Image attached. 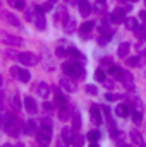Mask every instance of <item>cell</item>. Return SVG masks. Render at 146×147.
Returning a JSON list of instances; mask_svg holds the SVG:
<instances>
[{"label": "cell", "instance_id": "6da1fadb", "mask_svg": "<svg viewBox=\"0 0 146 147\" xmlns=\"http://www.w3.org/2000/svg\"><path fill=\"white\" fill-rule=\"evenodd\" d=\"M0 41L5 43L7 46H23L24 45L23 38L14 36V34H7V33H0Z\"/></svg>", "mask_w": 146, "mask_h": 147}, {"label": "cell", "instance_id": "7a4b0ae2", "mask_svg": "<svg viewBox=\"0 0 146 147\" xmlns=\"http://www.w3.org/2000/svg\"><path fill=\"white\" fill-rule=\"evenodd\" d=\"M17 60H19L23 65H28V67L38 63V57L35 53H31V51H23V53H19V55H17Z\"/></svg>", "mask_w": 146, "mask_h": 147}, {"label": "cell", "instance_id": "3957f363", "mask_svg": "<svg viewBox=\"0 0 146 147\" xmlns=\"http://www.w3.org/2000/svg\"><path fill=\"white\" fill-rule=\"evenodd\" d=\"M36 139L40 146H48L50 140H52V128H46V127L40 128L36 132Z\"/></svg>", "mask_w": 146, "mask_h": 147}, {"label": "cell", "instance_id": "277c9868", "mask_svg": "<svg viewBox=\"0 0 146 147\" xmlns=\"http://www.w3.org/2000/svg\"><path fill=\"white\" fill-rule=\"evenodd\" d=\"M110 19H112V22H115V24H122V22L126 21V9H122V7L113 9L112 14H110Z\"/></svg>", "mask_w": 146, "mask_h": 147}, {"label": "cell", "instance_id": "5b68a950", "mask_svg": "<svg viewBox=\"0 0 146 147\" xmlns=\"http://www.w3.org/2000/svg\"><path fill=\"white\" fill-rule=\"evenodd\" d=\"M59 86L65 91V92H74L77 87H76V84L72 82V79H69V77H62L60 79V82H59Z\"/></svg>", "mask_w": 146, "mask_h": 147}, {"label": "cell", "instance_id": "8992f818", "mask_svg": "<svg viewBox=\"0 0 146 147\" xmlns=\"http://www.w3.org/2000/svg\"><path fill=\"white\" fill-rule=\"evenodd\" d=\"M89 115H91V121L95 123V125H102V115H100V108L96 106V105H91L89 106Z\"/></svg>", "mask_w": 146, "mask_h": 147}, {"label": "cell", "instance_id": "52a82bcc", "mask_svg": "<svg viewBox=\"0 0 146 147\" xmlns=\"http://www.w3.org/2000/svg\"><path fill=\"white\" fill-rule=\"evenodd\" d=\"M77 7H79V12H81V16L83 17H88L91 12H93V9H91V5H89V2L88 0H77Z\"/></svg>", "mask_w": 146, "mask_h": 147}, {"label": "cell", "instance_id": "ba28073f", "mask_svg": "<svg viewBox=\"0 0 146 147\" xmlns=\"http://www.w3.org/2000/svg\"><path fill=\"white\" fill-rule=\"evenodd\" d=\"M24 108H26V111H28L29 115H35V113H36V110H38L36 101H35L33 98L26 96V98H24Z\"/></svg>", "mask_w": 146, "mask_h": 147}, {"label": "cell", "instance_id": "9c48e42d", "mask_svg": "<svg viewBox=\"0 0 146 147\" xmlns=\"http://www.w3.org/2000/svg\"><path fill=\"white\" fill-rule=\"evenodd\" d=\"M84 69H83V65L81 63H76L74 62V70H72V79H76V80H83L84 79Z\"/></svg>", "mask_w": 146, "mask_h": 147}, {"label": "cell", "instance_id": "30bf717a", "mask_svg": "<svg viewBox=\"0 0 146 147\" xmlns=\"http://www.w3.org/2000/svg\"><path fill=\"white\" fill-rule=\"evenodd\" d=\"M5 132L10 135V137H17L19 134H21V128H19V123H17V120L12 123V125H9V127H5Z\"/></svg>", "mask_w": 146, "mask_h": 147}, {"label": "cell", "instance_id": "8fae6325", "mask_svg": "<svg viewBox=\"0 0 146 147\" xmlns=\"http://www.w3.org/2000/svg\"><path fill=\"white\" fill-rule=\"evenodd\" d=\"M76 28H77V21L76 19H67L65 22H64V29H65V33H69V34H72L76 33Z\"/></svg>", "mask_w": 146, "mask_h": 147}, {"label": "cell", "instance_id": "7c38bea8", "mask_svg": "<svg viewBox=\"0 0 146 147\" xmlns=\"http://www.w3.org/2000/svg\"><path fill=\"white\" fill-rule=\"evenodd\" d=\"M93 26H95V24H93L91 21H88V22H84V24H83V26L79 28V33H81V38H84V39H86V38H88V33H91V29H93Z\"/></svg>", "mask_w": 146, "mask_h": 147}, {"label": "cell", "instance_id": "4fadbf2b", "mask_svg": "<svg viewBox=\"0 0 146 147\" xmlns=\"http://www.w3.org/2000/svg\"><path fill=\"white\" fill-rule=\"evenodd\" d=\"M3 19L9 22V24H12V26H16V28H19L21 26V21L14 16V14H10V12H3Z\"/></svg>", "mask_w": 146, "mask_h": 147}, {"label": "cell", "instance_id": "5bb4252c", "mask_svg": "<svg viewBox=\"0 0 146 147\" xmlns=\"http://www.w3.org/2000/svg\"><path fill=\"white\" fill-rule=\"evenodd\" d=\"M129 51H131V45H129V43H122V45L119 46V50H117V55H119L120 58H127Z\"/></svg>", "mask_w": 146, "mask_h": 147}, {"label": "cell", "instance_id": "9a60e30c", "mask_svg": "<svg viewBox=\"0 0 146 147\" xmlns=\"http://www.w3.org/2000/svg\"><path fill=\"white\" fill-rule=\"evenodd\" d=\"M38 94L46 99L48 94H50V86H48L46 82H40V84H38Z\"/></svg>", "mask_w": 146, "mask_h": 147}, {"label": "cell", "instance_id": "2e32d148", "mask_svg": "<svg viewBox=\"0 0 146 147\" xmlns=\"http://www.w3.org/2000/svg\"><path fill=\"white\" fill-rule=\"evenodd\" d=\"M71 115H72V111L69 110L65 105L60 106V111H59V118H60V121H67V120L71 118Z\"/></svg>", "mask_w": 146, "mask_h": 147}, {"label": "cell", "instance_id": "e0dca14e", "mask_svg": "<svg viewBox=\"0 0 146 147\" xmlns=\"http://www.w3.org/2000/svg\"><path fill=\"white\" fill-rule=\"evenodd\" d=\"M81 125H83V121H81V115H79V111L72 110V128L74 130H79Z\"/></svg>", "mask_w": 146, "mask_h": 147}, {"label": "cell", "instance_id": "ac0fdd59", "mask_svg": "<svg viewBox=\"0 0 146 147\" xmlns=\"http://www.w3.org/2000/svg\"><path fill=\"white\" fill-rule=\"evenodd\" d=\"M38 132V125L35 120H29L28 123H26V130H24V134H28V135H35Z\"/></svg>", "mask_w": 146, "mask_h": 147}, {"label": "cell", "instance_id": "d6986e66", "mask_svg": "<svg viewBox=\"0 0 146 147\" xmlns=\"http://www.w3.org/2000/svg\"><path fill=\"white\" fill-rule=\"evenodd\" d=\"M55 17L59 19V21H62V22H65L69 17H67V9L64 7V5H60L59 9H57V14H55Z\"/></svg>", "mask_w": 146, "mask_h": 147}, {"label": "cell", "instance_id": "ffe728a7", "mask_svg": "<svg viewBox=\"0 0 146 147\" xmlns=\"http://www.w3.org/2000/svg\"><path fill=\"white\" fill-rule=\"evenodd\" d=\"M120 82H124V86H126L127 89H131V84H132V74L122 72V75H120Z\"/></svg>", "mask_w": 146, "mask_h": 147}, {"label": "cell", "instance_id": "44dd1931", "mask_svg": "<svg viewBox=\"0 0 146 147\" xmlns=\"http://www.w3.org/2000/svg\"><path fill=\"white\" fill-rule=\"evenodd\" d=\"M72 128H69V127H65V128H62V134H60V139L62 140H65V142H71L72 140Z\"/></svg>", "mask_w": 146, "mask_h": 147}, {"label": "cell", "instance_id": "7402d4cb", "mask_svg": "<svg viewBox=\"0 0 146 147\" xmlns=\"http://www.w3.org/2000/svg\"><path fill=\"white\" fill-rule=\"evenodd\" d=\"M35 26H36L38 29H45L46 28V21H45L43 14H38L36 17H35Z\"/></svg>", "mask_w": 146, "mask_h": 147}, {"label": "cell", "instance_id": "603a6c76", "mask_svg": "<svg viewBox=\"0 0 146 147\" xmlns=\"http://www.w3.org/2000/svg\"><path fill=\"white\" fill-rule=\"evenodd\" d=\"M115 115L120 116V118H126V116L129 115V108H127L126 105H119V106L115 108Z\"/></svg>", "mask_w": 146, "mask_h": 147}, {"label": "cell", "instance_id": "cb8c5ba5", "mask_svg": "<svg viewBox=\"0 0 146 147\" xmlns=\"http://www.w3.org/2000/svg\"><path fill=\"white\" fill-rule=\"evenodd\" d=\"M17 79H19L21 82H29V79H31V74L28 72L26 69H19V74H17Z\"/></svg>", "mask_w": 146, "mask_h": 147}, {"label": "cell", "instance_id": "d4e9b609", "mask_svg": "<svg viewBox=\"0 0 146 147\" xmlns=\"http://www.w3.org/2000/svg\"><path fill=\"white\" fill-rule=\"evenodd\" d=\"M36 16H38V12H36V7H35V5H31V7H28V9H26V19H28V21H31V22H33Z\"/></svg>", "mask_w": 146, "mask_h": 147}, {"label": "cell", "instance_id": "484cf974", "mask_svg": "<svg viewBox=\"0 0 146 147\" xmlns=\"http://www.w3.org/2000/svg\"><path fill=\"white\" fill-rule=\"evenodd\" d=\"M134 31H136V36H138V39H141V41H143V39H146V22L143 24V26H138Z\"/></svg>", "mask_w": 146, "mask_h": 147}, {"label": "cell", "instance_id": "4316f807", "mask_svg": "<svg viewBox=\"0 0 146 147\" xmlns=\"http://www.w3.org/2000/svg\"><path fill=\"white\" fill-rule=\"evenodd\" d=\"M55 103H57L59 106H64V105L67 103L65 96H64V94H60V91H59V89H55Z\"/></svg>", "mask_w": 146, "mask_h": 147}, {"label": "cell", "instance_id": "83f0119b", "mask_svg": "<svg viewBox=\"0 0 146 147\" xmlns=\"http://www.w3.org/2000/svg\"><path fill=\"white\" fill-rule=\"evenodd\" d=\"M71 144H72L74 147H83V146H84V137H83V135H79V134H77V135H74L72 140H71Z\"/></svg>", "mask_w": 146, "mask_h": 147}, {"label": "cell", "instance_id": "f1b7e54d", "mask_svg": "<svg viewBox=\"0 0 146 147\" xmlns=\"http://www.w3.org/2000/svg\"><path fill=\"white\" fill-rule=\"evenodd\" d=\"M124 24L127 26V29H136V28H138V19H134V17H126Z\"/></svg>", "mask_w": 146, "mask_h": 147}, {"label": "cell", "instance_id": "f546056e", "mask_svg": "<svg viewBox=\"0 0 146 147\" xmlns=\"http://www.w3.org/2000/svg\"><path fill=\"white\" fill-rule=\"evenodd\" d=\"M129 135H131V140H132L136 146H141V144H143V139H141V135H139L136 130H131V134H129Z\"/></svg>", "mask_w": 146, "mask_h": 147}, {"label": "cell", "instance_id": "4dcf8cb0", "mask_svg": "<svg viewBox=\"0 0 146 147\" xmlns=\"http://www.w3.org/2000/svg\"><path fill=\"white\" fill-rule=\"evenodd\" d=\"M100 137H102V134H100L98 130H91V132L88 134V140H89V142H98Z\"/></svg>", "mask_w": 146, "mask_h": 147}, {"label": "cell", "instance_id": "1f68e13d", "mask_svg": "<svg viewBox=\"0 0 146 147\" xmlns=\"http://www.w3.org/2000/svg\"><path fill=\"white\" fill-rule=\"evenodd\" d=\"M9 105H10V106H12L16 111L21 110V103H19V98H17V94H16V96H12V99L9 101Z\"/></svg>", "mask_w": 146, "mask_h": 147}, {"label": "cell", "instance_id": "d6a6232c", "mask_svg": "<svg viewBox=\"0 0 146 147\" xmlns=\"http://www.w3.org/2000/svg\"><path fill=\"white\" fill-rule=\"evenodd\" d=\"M122 72H124V70H122V69H119V67H115V65H112V67H110V74H112L115 79H119V80H120Z\"/></svg>", "mask_w": 146, "mask_h": 147}, {"label": "cell", "instance_id": "836d02e7", "mask_svg": "<svg viewBox=\"0 0 146 147\" xmlns=\"http://www.w3.org/2000/svg\"><path fill=\"white\" fill-rule=\"evenodd\" d=\"M62 70H64V74H67V75H72V70H74V63H69V62H65V63H62Z\"/></svg>", "mask_w": 146, "mask_h": 147}, {"label": "cell", "instance_id": "e575fe53", "mask_svg": "<svg viewBox=\"0 0 146 147\" xmlns=\"http://www.w3.org/2000/svg\"><path fill=\"white\" fill-rule=\"evenodd\" d=\"M126 63H127L129 67H136V65H139V58H138V57H131V58L126 60Z\"/></svg>", "mask_w": 146, "mask_h": 147}, {"label": "cell", "instance_id": "d590c367", "mask_svg": "<svg viewBox=\"0 0 146 147\" xmlns=\"http://www.w3.org/2000/svg\"><path fill=\"white\" fill-rule=\"evenodd\" d=\"M95 79H96L98 82H105V72H103L102 69H98V70L95 72Z\"/></svg>", "mask_w": 146, "mask_h": 147}, {"label": "cell", "instance_id": "8d00e7d4", "mask_svg": "<svg viewBox=\"0 0 146 147\" xmlns=\"http://www.w3.org/2000/svg\"><path fill=\"white\" fill-rule=\"evenodd\" d=\"M86 92L91 94V96H95V94H98V89H96V86L89 84V86H86Z\"/></svg>", "mask_w": 146, "mask_h": 147}, {"label": "cell", "instance_id": "74e56055", "mask_svg": "<svg viewBox=\"0 0 146 147\" xmlns=\"http://www.w3.org/2000/svg\"><path fill=\"white\" fill-rule=\"evenodd\" d=\"M12 5H14L16 9H19V10H24V9H26L24 0H14V2H12Z\"/></svg>", "mask_w": 146, "mask_h": 147}, {"label": "cell", "instance_id": "f35d334b", "mask_svg": "<svg viewBox=\"0 0 146 147\" xmlns=\"http://www.w3.org/2000/svg\"><path fill=\"white\" fill-rule=\"evenodd\" d=\"M132 120H134L136 123H139V121H141V110H134V111H132Z\"/></svg>", "mask_w": 146, "mask_h": 147}, {"label": "cell", "instance_id": "ab89813d", "mask_svg": "<svg viewBox=\"0 0 146 147\" xmlns=\"http://www.w3.org/2000/svg\"><path fill=\"white\" fill-rule=\"evenodd\" d=\"M41 125H43V127H46V128H52V120L45 116V118L41 120Z\"/></svg>", "mask_w": 146, "mask_h": 147}, {"label": "cell", "instance_id": "60d3db41", "mask_svg": "<svg viewBox=\"0 0 146 147\" xmlns=\"http://www.w3.org/2000/svg\"><path fill=\"white\" fill-rule=\"evenodd\" d=\"M43 110L46 111V113H52V111H53V105H52V103H48V101H46V103H45V105H43Z\"/></svg>", "mask_w": 146, "mask_h": 147}, {"label": "cell", "instance_id": "b9f144b4", "mask_svg": "<svg viewBox=\"0 0 146 147\" xmlns=\"http://www.w3.org/2000/svg\"><path fill=\"white\" fill-rule=\"evenodd\" d=\"M65 55H67V50L65 48H57V57H62L64 58Z\"/></svg>", "mask_w": 146, "mask_h": 147}, {"label": "cell", "instance_id": "7bdbcfd3", "mask_svg": "<svg viewBox=\"0 0 146 147\" xmlns=\"http://www.w3.org/2000/svg\"><path fill=\"white\" fill-rule=\"evenodd\" d=\"M17 74H19V67H10V75L14 79H17Z\"/></svg>", "mask_w": 146, "mask_h": 147}, {"label": "cell", "instance_id": "ee69618b", "mask_svg": "<svg viewBox=\"0 0 146 147\" xmlns=\"http://www.w3.org/2000/svg\"><path fill=\"white\" fill-rule=\"evenodd\" d=\"M108 39H110V36H108V34H107L105 38H103V36H102V38H98V45H100V46H103V45H105V43H107Z\"/></svg>", "mask_w": 146, "mask_h": 147}, {"label": "cell", "instance_id": "f6af8a7d", "mask_svg": "<svg viewBox=\"0 0 146 147\" xmlns=\"http://www.w3.org/2000/svg\"><path fill=\"white\" fill-rule=\"evenodd\" d=\"M52 9H53V3H52V2H48V3H45V5H43V10H45V12L52 10Z\"/></svg>", "mask_w": 146, "mask_h": 147}, {"label": "cell", "instance_id": "bcb514c9", "mask_svg": "<svg viewBox=\"0 0 146 147\" xmlns=\"http://www.w3.org/2000/svg\"><path fill=\"white\" fill-rule=\"evenodd\" d=\"M139 19H141L143 22H146V10H141V12H139Z\"/></svg>", "mask_w": 146, "mask_h": 147}, {"label": "cell", "instance_id": "7dc6e473", "mask_svg": "<svg viewBox=\"0 0 146 147\" xmlns=\"http://www.w3.org/2000/svg\"><path fill=\"white\" fill-rule=\"evenodd\" d=\"M105 98H107V99H108V101H113V99H117V98H119V96H113V94H107V96H105Z\"/></svg>", "mask_w": 146, "mask_h": 147}, {"label": "cell", "instance_id": "c3c4849f", "mask_svg": "<svg viewBox=\"0 0 146 147\" xmlns=\"http://www.w3.org/2000/svg\"><path fill=\"white\" fill-rule=\"evenodd\" d=\"M103 63L105 65H110V58H103Z\"/></svg>", "mask_w": 146, "mask_h": 147}, {"label": "cell", "instance_id": "681fc988", "mask_svg": "<svg viewBox=\"0 0 146 147\" xmlns=\"http://www.w3.org/2000/svg\"><path fill=\"white\" fill-rule=\"evenodd\" d=\"M89 147H100L96 142H89Z\"/></svg>", "mask_w": 146, "mask_h": 147}, {"label": "cell", "instance_id": "f907efd6", "mask_svg": "<svg viewBox=\"0 0 146 147\" xmlns=\"http://www.w3.org/2000/svg\"><path fill=\"white\" fill-rule=\"evenodd\" d=\"M16 147H26V146H24V144H21V142H19V144H17V146H16Z\"/></svg>", "mask_w": 146, "mask_h": 147}, {"label": "cell", "instance_id": "816d5d0a", "mask_svg": "<svg viewBox=\"0 0 146 147\" xmlns=\"http://www.w3.org/2000/svg\"><path fill=\"white\" fill-rule=\"evenodd\" d=\"M96 2H98V3H105V0H96Z\"/></svg>", "mask_w": 146, "mask_h": 147}, {"label": "cell", "instance_id": "f5cc1de1", "mask_svg": "<svg viewBox=\"0 0 146 147\" xmlns=\"http://www.w3.org/2000/svg\"><path fill=\"white\" fill-rule=\"evenodd\" d=\"M48 2H52V3H57V0H48Z\"/></svg>", "mask_w": 146, "mask_h": 147}, {"label": "cell", "instance_id": "db71d44e", "mask_svg": "<svg viewBox=\"0 0 146 147\" xmlns=\"http://www.w3.org/2000/svg\"><path fill=\"white\" fill-rule=\"evenodd\" d=\"M2 147H12V146L10 144H5V146H2Z\"/></svg>", "mask_w": 146, "mask_h": 147}, {"label": "cell", "instance_id": "11a10c76", "mask_svg": "<svg viewBox=\"0 0 146 147\" xmlns=\"http://www.w3.org/2000/svg\"><path fill=\"white\" fill-rule=\"evenodd\" d=\"M129 2H138V0H129Z\"/></svg>", "mask_w": 146, "mask_h": 147}, {"label": "cell", "instance_id": "9f6ffc18", "mask_svg": "<svg viewBox=\"0 0 146 147\" xmlns=\"http://www.w3.org/2000/svg\"><path fill=\"white\" fill-rule=\"evenodd\" d=\"M141 147H146V146H141Z\"/></svg>", "mask_w": 146, "mask_h": 147}, {"label": "cell", "instance_id": "6f0895ef", "mask_svg": "<svg viewBox=\"0 0 146 147\" xmlns=\"http://www.w3.org/2000/svg\"><path fill=\"white\" fill-rule=\"evenodd\" d=\"M145 2H146V0H145Z\"/></svg>", "mask_w": 146, "mask_h": 147}]
</instances>
